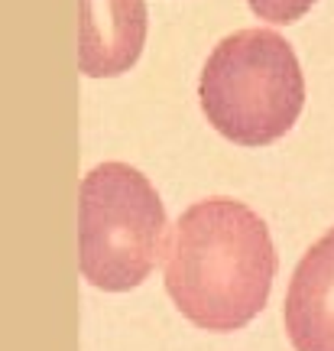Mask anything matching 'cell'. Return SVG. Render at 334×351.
<instances>
[{
	"instance_id": "1",
	"label": "cell",
	"mask_w": 334,
	"mask_h": 351,
	"mask_svg": "<svg viewBox=\"0 0 334 351\" xmlns=\"http://www.w3.org/2000/svg\"><path fill=\"white\" fill-rule=\"evenodd\" d=\"M166 293L188 322L237 332L270 300L276 247L250 205L227 195L201 199L179 215L166 244Z\"/></svg>"
},
{
	"instance_id": "2",
	"label": "cell",
	"mask_w": 334,
	"mask_h": 351,
	"mask_svg": "<svg viewBox=\"0 0 334 351\" xmlns=\"http://www.w3.org/2000/svg\"><path fill=\"white\" fill-rule=\"evenodd\" d=\"M201 111L214 130L263 147L292 130L305 104L296 49L276 29H237L211 49L198 78Z\"/></svg>"
},
{
	"instance_id": "3",
	"label": "cell",
	"mask_w": 334,
	"mask_h": 351,
	"mask_svg": "<svg viewBox=\"0 0 334 351\" xmlns=\"http://www.w3.org/2000/svg\"><path fill=\"white\" fill-rule=\"evenodd\" d=\"M166 244V208L146 176L127 163H101L81 179L78 261L91 287H140Z\"/></svg>"
},
{
	"instance_id": "4",
	"label": "cell",
	"mask_w": 334,
	"mask_h": 351,
	"mask_svg": "<svg viewBox=\"0 0 334 351\" xmlns=\"http://www.w3.org/2000/svg\"><path fill=\"white\" fill-rule=\"evenodd\" d=\"M146 0H81L78 69L88 78L130 72L146 43Z\"/></svg>"
},
{
	"instance_id": "5",
	"label": "cell",
	"mask_w": 334,
	"mask_h": 351,
	"mask_svg": "<svg viewBox=\"0 0 334 351\" xmlns=\"http://www.w3.org/2000/svg\"><path fill=\"white\" fill-rule=\"evenodd\" d=\"M283 322L296 351H334V228L302 254L285 289Z\"/></svg>"
},
{
	"instance_id": "6",
	"label": "cell",
	"mask_w": 334,
	"mask_h": 351,
	"mask_svg": "<svg viewBox=\"0 0 334 351\" xmlns=\"http://www.w3.org/2000/svg\"><path fill=\"white\" fill-rule=\"evenodd\" d=\"M247 3L260 20L276 23V26L296 23V20H302L315 7V0H247Z\"/></svg>"
}]
</instances>
